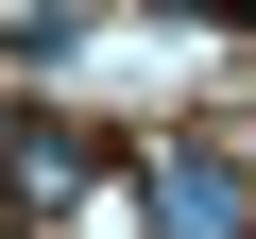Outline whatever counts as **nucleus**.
Masks as SVG:
<instances>
[{"instance_id":"obj_1","label":"nucleus","mask_w":256,"mask_h":239,"mask_svg":"<svg viewBox=\"0 0 256 239\" xmlns=\"http://www.w3.org/2000/svg\"><path fill=\"white\" fill-rule=\"evenodd\" d=\"M154 239H256V171L239 154H154Z\"/></svg>"},{"instance_id":"obj_2","label":"nucleus","mask_w":256,"mask_h":239,"mask_svg":"<svg viewBox=\"0 0 256 239\" xmlns=\"http://www.w3.org/2000/svg\"><path fill=\"white\" fill-rule=\"evenodd\" d=\"M86 154H102V137H68V120H18L0 188H18V205H68V188H86Z\"/></svg>"}]
</instances>
